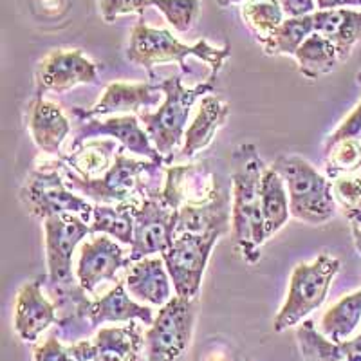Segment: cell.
Returning a JSON list of instances; mask_svg holds the SVG:
<instances>
[{
	"mask_svg": "<svg viewBox=\"0 0 361 361\" xmlns=\"http://www.w3.org/2000/svg\"><path fill=\"white\" fill-rule=\"evenodd\" d=\"M264 170V161L253 143L238 145L231 154V231L244 262L251 266L260 260V250L267 240L260 201Z\"/></svg>",
	"mask_w": 361,
	"mask_h": 361,
	"instance_id": "obj_1",
	"label": "cell"
},
{
	"mask_svg": "<svg viewBox=\"0 0 361 361\" xmlns=\"http://www.w3.org/2000/svg\"><path fill=\"white\" fill-rule=\"evenodd\" d=\"M154 78V85L164 94L163 103L156 112H140L141 123L145 130L150 135L157 152L164 157V164L173 161V150L185 140L186 125H188L190 112L199 98H204L215 90L217 78L209 74L208 80L195 87L183 85V74H172L166 78H157L156 74L150 73Z\"/></svg>",
	"mask_w": 361,
	"mask_h": 361,
	"instance_id": "obj_2",
	"label": "cell"
},
{
	"mask_svg": "<svg viewBox=\"0 0 361 361\" xmlns=\"http://www.w3.org/2000/svg\"><path fill=\"white\" fill-rule=\"evenodd\" d=\"M231 51L228 45L217 47L208 40H199L197 44H180L166 29H156L140 20L130 33V42L125 51V58L137 67L152 71L154 67L163 63H179L180 74L195 78V73L186 66L188 58H197L212 69V76L217 78L226 60L230 58Z\"/></svg>",
	"mask_w": 361,
	"mask_h": 361,
	"instance_id": "obj_3",
	"label": "cell"
},
{
	"mask_svg": "<svg viewBox=\"0 0 361 361\" xmlns=\"http://www.w3.org/2000/svg\"><path fill=\"white\" fill-rule=\"evenodd\" d=\"M58 169L66 177V183L73 192L80 193L96 204H121V202L134 201L135 193L143 195L147 190V180H152L161 173L163 164L154 161H137L123 154V147L118 148L114 163L111 169L99 177H82L71 169L69 164L58 161ZM145 197V195H143Z\"/></svg>",
	"mask_w": 361,
	"mask_h": 361,
	"instance_id": "obj_4",
	"label": "cell"
},
{
	"mask_svg": "<svg viewBox=\"0 0 361 361\" xmlns=\"http://www.w3.org/2000/svg\"><path fill=\"white\" fill-rule=\"evenodd\" d=\"M271 166L283 179L289 195L291 217L305 224L320 226L336 215L333 180L327 176H322L307 159L288 154L280 156Z\"/></svg>",
	"mask_w": 361,
	"mask_h": 361,
	"instance_id": "obj_5",
	"label": "cell"
},
{
	"mask_svg": "<svg viewBox=\"0 0 361 361\" xmlns=\"http://www.w3.org/2000/svg\"><path fill=\"white\" fill-rule=\"evenodd\" d=\"M340 269V260L329 253L318 255L312 262L298 264L293 269L288 295L273 322L276 333L302 324L311 312L318 311Z\"/></svg>",
	"mask_w": 361,
	"mask_h": 361,
	"instance_id": "obj_6",
	"label": "cell"
},
{
	"mask_svg": "<svg viewBox=\"0 0 361 361\" xmlns=\"http://www.w3.org/2000/svg\"><path fill=\"white\" fill-rule=\"evenodd\" d=\"M45 231V288L51 300L80 288L76 275H73V255L92 228L80 215L62 214L44 221Z\"/></svg>",
	"mask_w": 361,
	"mask_h": 361,
	"instance_id": "obj_7",
	"label": "cell"
},
{
	"mask_svg": "<svg viewBox=\"0 0 361 361\" xmlns=\"http://www.w3.org/2000/svg\"><path fill=\"white\" fill-rule=\"evenodd\" d=\"M54 166L47 164L44 169H35L27 176L20 188V201L25 212L42 221L53 215L73 214L90 222L94 204H90L89 199L82 197L80 193L73 192L67 186L66 177L58 172L60 169Z\"/></svg>",
	"mask_w": 361,
	"mask_h": 361,
	"instance_id": "obj_8",
	"label": "cell"
},
{
	"mask_svg": "<svg viewBox=\"0 0 361 361\" xmlns=\"http://www.w3.org/2000/svg\"><path fill=\"white\" fill-rule=\"evenodd\" d=\"M197 316V298L172 296L145 333L147 361H179L192 343Z\"/></svg>",
	"mask_w": 361,
	"mask_h": 361,
	"instance_id": "obj_9",
	"label": "cell"
},
{
	"mask_svg": "<svg viewBox=\"0 0 361 361\" xmlns=\"http://www.w3.org/2000/svg\"><path fill=\"white\" fill-rule=\"evenodd\" d=\"M219 238V235H177L169 250L161 255L177 296L197 298L206 266Z\"/></svg>",
	"mask_w": 361,
	"mask_h": 361,
	"instance_id": "obj_10",
	"label": "cell"
},
{
	"mask_svg": "<svg viewBox=\"0 0 361 361\" xmlns=\"http://www.w3.org/2000/svg\"><path fill=\"white\" fill-rule=\"evenodd\" d=\"M176 212L161 197V190L147 193L134 208V238L130 244V260L147 259L154 253L169 250L176 238Z\"/></svg>",
	"mask_w": 361,
	"mask_h": 361,
	"instance_id": "obj_11",
	"label": "cell"
},
{
	"mask_svg": "<svg viewBox=\"0 0 361 361\" xmlns=\"http://www.w3.org/2000/svg\"><path fill=\"white\" fill-rule=\"evenodd\" d=\"M98 82V66L82 49H54L45 54L35 71V98L45 92H67L78 85Z\"/></svg>",
	"mask_w": 361,
	"mask_h": 361,
	"instance_id": "obj_12",
	"label": "cell"
},
{
	"mask_svg": "<svg viewBox=\"0 0 361 361\" xmlns=\"http://www.w3.org/2000/svg\"><path fill=\"white\" fill-rule=\"evenodd\" d=\"M147 340L137 320L118 327H99L94 338L69 343L76 361H141Z\"/></svg>",
	"mask_w": 361,
	"mask_h": 361,
	"instance_id": "obj_13",
	"label": "cell"
},
{
	"mask_svg": "<svg viewBox=\"0 0 361 361\" xmlns=\"http://www.w3.org/2000/svg\"><path fill=\"white\" fill-rule=\"evenodd\" d=\"M105 135L118 141L121 147L127 148L128 152L143 156L148 161H154V163L164 166V157L157 152V148L154 147L147 130L141 128L137 114L112 116V118L107 119L94 118L78 121V128L74 132V140L73 145H71V152L82 147L85 141L92 140V137H105Z\"/></svg>",
	"mask_w": 361,
	"mask_h": 361,
	"instance_id": "obj_14",
	"label": "cell"
},
{
	"mask_svg": "<svg viewBox=\"0 0 361 361\" xmlns=\"http://www.w3.org/2000/svg\"><path fill=\"white\" fill-rule=\"evenodd\" d=\"M130 257H127L123 247L109 235L90 238L82 244L76 266V279L87 293H92L103 282H116L118 271L130 266Z\"/></svg>",
	"mask_w": 361,
	"mask_h": 361,
	"instance_id": "obj_15",
	"label": "cell"
},
{
	"mask_svg": "<svg viewBox=\"0 0 361 361\" xmlns=\"http://www.w3.org/2000/svg\"><path fill=\"white\" fill-rule=\"evenodd\" d=\"M161 96L164 94H161V90L154 83L114 82L107 85L96 105H92L90 109L74 107L71 112L78 121L103 118V116L111 114L118 116L125 114V112L140 114V112H143V109L147 111V109L159 105Z\"/></svg>",
	"mask_w": 361,
	"mask_h": 361,
	"instance_id": "obj_16",
	"label": "cell"
},
{
	"mask_svg": "<svg viewBox=\"0 0 361 361\" xmlns=\"http://www.w3.org/2000/svg\"><path fill=\"white\" fill-rule=\"evenodd\" d=\"M44 283L45 276H38L25 282L17 293L13 325L18 338L27 343H35L44 331L58 322L56 307L44 293Z\"/></svg>",
	"mask_w": 361,
	"mask_h": 361,
	"instance_id": "obj_17",
	"label": "cell"
},
{
	"mask_svg": "<svg viewBox=\"0 0 361 361\" xmlns=\"http://www.w3.org/2000/svg\"><path fill=\"white\" fill-rule=\"evenodd\" d=\"M221 185L215 176L201 164L166 166L161 197L172 209L185 204H201L215 197Z\"/></svg>",
	"mask_w": 361,
	"mask_h": 361,
	"instance_id": "obj_18",
	"label": "cell"
},
{
	"mask_svg": "<svg viewBox=\"0 0 361 361\" xmlns=\"http://www.w3.org/2000/svg\"><path fill=\"white\" fill-rule=\"evenodd\" d=\"M233 208L230 192L219 188L214 199L201 204H185L176 212V237L183 233L226 235L231 228Z\"/></svg>",
	"mask_w": 361,
	"mask_h": 361,
	"instance_id": "obj_19",
	"label": "cell"
},
{
	"mask_svg": "<svg viewBox=\"0 0 361 361\" xmlns=\"http://www.w3.org/2000/svg\"><path fill=\"white\" fill-rule=\"evenodd\" d=\"M27 128L40 152L62 157V145L71 132V121L60 105L33 96L27 105Z\"/></svg>",
	"mask_w": 361,
	"mask_h": 361,
	"instance_id": "obj_20",
	"label": "cell"
},
{
	"mask_svg": "<svg viewBox=\"0 0 361 361\" xmlns=\"http://www.w3.org/2000/svg\"><path fill=\"white\" fill-rule=\"evenodd\" d=\"M125 286L132 298L140 304L163 307L172 300V279L163 259L147 257L128 267Z\"/></svg>",
	"mask_w": 361,
	"mask_h": 361,
	"instance_id": "obj_21",
	"label": "cell"
},
{
	"mask_svg": "<svg viewBox=\"0 0 361 361\" xmlns=\"http://www.w3.org/2000/svg\"><path fill=\"white\" fill-rule=\"evenodd\" d=\"M87 318L94 331L105 324H128L134 320L141 322L143 325L154 324L152 309L132 298L130 293L127 291L125 280L116 283V288H112L102 298L90 300Z\"/></svg>",
	"mask_w": 361,
	"mask_h": 361,
	"instance_id": "obj_22",
	"label": "cell"
},
{
	"mask_svg": "<svg viewBox=\"0 0 361 361\" xmlns=\"http://www.w3.org/2000/svg\"><path fill=\"white\" fill-rule=\"evenodd\" d=\"M230 118V107L217 94H208L201 99L197 114L186 127L185 145L180 148L183 159H192L201 150L209 147L215 134L221 130Z\"/></svg>",
	"mask_w": 361,
	"mask_h": 361,
	"instance_id": "obj_23",
	"label": "cell"
},
{
	"mask_svg": "<svg viewBox=\"0 0 361 361\" xmlns=\"http://www.w3.org/2000/svg\"><path fill=\"white\" fill-rule=\"evenodd\" d=\"M296 343L305 361H361V333L345 341H331L305 320L296 329Z\"/></svg>",
	"mask_w": 361,
	"mask_h": 361,
	"instance_id": "obj_24",
	"label": "cell"
},
{
	"mask_svg": "<svg viewBox=\"0 0 361 361\" xmlns=\"http://www.w3.org/2000/svg\"><path fill=\"white\" fill-rule=\"evenodd\" d=\"M312 17L314 33H320L329 42H333L343 63L361 40V9H325L316 11Z\"/></svg>",
	"mask_w": 361,
	"mask_h": 361,
	"instance_id": "obj_25",
	"label": "cell"
},
{
	"mask_svg": "<svg viewBox=\"0 0 361 361\" xmlns=\"http://www.w3.org/2000/svg\"><path fill=\"white\" fill-rule=\"evenodd\" d=\"M260 201H262V217L266 237L279 233L291 217L289 208V195L283 179L273 166L264 170L262 183H260Z\"/></svg>",
	"mask_w": 361,
	"mask_h": 361,
	"instance_id": "obj_26",
	"label": "cell"
},
{
	"mask_svg": "<svg viewBox=\"0 0 361 361\" xmlns=\"http://www.w3.org/2000/svg\"><path fill=\"white\" fill-rule=\"evenodd\" d=\"M295 60L300 74L309 80L322 78L325 74L333 73L341 63L333 42H329L320 33H312L300 45V49L295 53Z\"/></svg>",
	"mask_w": 361,
	"mask_h": 361,
	"instance_id": "obj_27",
	"label": "cell"
},
{
	"mask_svg": "<svg viewBox=\"0 0 361 361\" xmlns=\"http://www.w3.org/2000/svg\"><path fill=\"white\" fill-rule=\"evenodd\" d=\"M361 324V289L338 300L322 316L318 331L331 341L349 340Z\"/></svg>",
	"mask_w": 361,
	"mask_h": 361,
	"instance_id": "obj_28",
	"label": "cell"
},
{
	"mask_svg": "<svg viewBox=\"0 0 361 361\" xmlns=\"http://www.w3.org/2000/svg\"><path fill=\"white\" fill-rule=\"evenodd\" d=\"M137 202L128 201L121 204H94L90 228L92 233L109 235L121 244H132L134 238V208Z\"/></svg>",
	"mask_w": 361,
	"mask_h": 361,
	"instance_id": "obj_29",
	"label": "cell"
},
{
	"mask_svg": "<svg viewBox=\"0 0 361 361\" xmlns=\"http://www.w3.org/2000/svg\"><path fill=\"white\" fill-rule=\"evenodd\" d=\"M116 140H89L60 159L82 177H99L111 169L116 156Z\"/></svg>",
	"mask_w": 361,
	"mask_h": 361,
	"instance_id": "obj_30",
	"label": "cell"
},
{
	"mask_svg": "<svg viewBox=\"0 0 361 361\" xmlns=\"http://www.w3.org/2000/svg\"><path fill=\"white\" fill-rule=\"evenodd\" d=\"M314 33V17H300V18H286L273 37L262 44L264 53L269 56L276 54H286V56H295L300 45L304 44L311 35Z\"/></svg>",
	"mask_w": 361,
	"mask_h": 361,
	"instance_id": "obj_31",
	"label": "cell"
},
{
	"mask_svg": "<svg viewBox=\"0 0 361 361\" xmlns=\"http://www.w3.org/2000/svg\"><path fill=\"white\" fill-rule=\"evenodd\" d=\"M243 18L251 33L259 40V44H266L276 29L286 20L283 9L279 0H257V2H247L240 9Z\"/></svg>",
	"mask_w": 361,
	"mask_h": 361,
	"instance_id": "obj_32",
	"label": "cell"
},
{
	"mask_svg": "<svg viewBox=\"0 0 361 361\" xmlns=\"http://www.w3.org/2000/svg\"><path fill=\"white\" fill-rule=\"evenodd\" d=\"M325 176L331 180L361 173V141L345 140L324 147Z\"/></svg>",
	"mask_w": 361,
	"mask_h": 361,
	"instance_id": "obj_33",
	"label": "cell"
},
{
	"mask_svg": "<svg viewBox=\"0 0 361 361\" xmlns=\"http://www.w3.org/2000/svg\"><path fill=\"white\" fill-rule=\"evenodd\" d=\"M152 6L163 13L166 22L179 33L190 31L201 11V0H152Z\"/></svg>",
	"mask_w": 361,
	"mask_h": 361,
	"instance_id": "obj_34",
	"label": "cell"
},
{
	"mask_svg": "<svg viewBox=\"0 0 361 361\" xmlns=\"http://www.w3.org/2000/svg\"><path fill=\"white\" fill-rule=\"evenodd\" d=\"M333 190L336 202L343 208V214L349 215L361 202V176H345L333 180Z\"/></svg>",
	"mask_w": 361,
	"mask_h": 361,
	"instance_id": "obj_35",
	"label": "cell"
},
{
	"mask_svg": "<svg viewBox=\"0 0 361 361\" xmlns=\"http://www.w3.org/2000/svg\"><path fill=\"white\" fill-rule=\"evenodd\" d=\"M152 6V0H99V13L105 22H114L123 15H143Z\"/></svg>",
	"mask_w": 361,
	"mask_h": 361,
	"instance_id": "obj_36",
	"label": "cell"
},
{
	"mask_svg": "<svg viewBox=\"0 0 361 361\" xmlns=\"http://www.w3.org/2000/svg\"><path fill=\"white\" fill-rule=\"evenodd\" d=\"M35 361H76L71 354L69 345L63 343V340L56 334L45 338L42 343H38L33 350Z\"/></svg>",
	"mask_w": 361,
	"mask_h": 361,
	"instance_id": "obj_37",
	"label": "cell"
},
{
	"mask_svg": "<svg viewBox=\"0 0 361 361\" xmlns=\"http://www.w3.org/2000/svg\"><path fill=\"white\" fill-rule=\"evenodd\" d=\"M345 140L361 141V99L354 107V111L341 121L340 127L325 140L324 147H331V145Z\"/></svg>",
	"mask_w": 361,
	"mask_h": 361,
	"instance_id": "obj_38",
	"label": "cell"
},
{
	"mask_svg": "<svg viewBox=\"0 0 361 361\" xmlns=\"http://www.w3.org/2000/svg\"><path fill=\"white\" fill-rule=\"evenodd\" d=\"M283 9V15L288 18L309 17L318 11L316 0H279Z\"/></svg>",
	"mask_w": 361,
	"mask_h": 361,
	"instance_id": "obj_39",
	"label": "cell"
},
{
	"mask_svg": "<svg viewBox=\"0 0 361 361\" xmlns=\"http://www.w3.org/2000/svg\"><path fill=\"white\" fill-rule=\"evenodd\" d=\"M318 11L325 9H343V8H357L361 9V0H316Z\"/></svg>",
	"mask_w": 361,
	"mask_h": 361,
	"instance_id": "obj_40",
	"label": "cell"
},
{
	"mask_svg": "<svg viewBox=\"0 0 361 361\" xmlns=\"http://www.w3.org/2000/svg\"><path fill=\"white\" fill-rule=\"evenodd\" d=\"M350 231H353L354 246H356L357 253L361 255V222H350Z\"/></svg>",
	"mask_w": 361,
	"mask_h": 361,
	"instance_id": "obj_41",
	"label": "cell"
},
{
	"mask_svg": "<svg viewBox=\"0 0 361 361\" xmlns=\"http://www.w3.org/2000/svg\"><path fill=\"white\" fill-rule=\"evenodd\" d=\"M361 176V173H360ZM345 217L349 219V222H361V202L357 204V208L354 212H350L349 215H345Z\"/></svg>",
	"mask_w": 361,
	"mask_h": 361,
	"instance_id": "obj_42",
	"label": "cell"
},
{
	"mask_svg": "<svg viewBox=\"0 0 361 361\" xmlns=\"http://www.w3.org/2000/svg\"><path fill=\"white\" fill-rule=\"evenodd\" d=\"M238 2H244V0H217V4L221 6V8H228V6L238 4Z\"/></svg>",
	"mask_w": 361,
	"mask_h": 361,
	"instance_id": "obj_43",
	"label": "cell"
},
{
	"mask_svg": "<svg viewBox=\"0 0 361 361\" xmlns=\"http://www.w3.org/2000/svg\"><path fill=\"white\" fill-rule=\"evenodd\" d=\"M356 82H357V85L361 87V69L357 71V74H356Z\"/></svg>",
	"mask_w": 361,
	"mask_h": 361,
	"instance_id": "obj_44",
	"label": "cell"
}]
</instances>
